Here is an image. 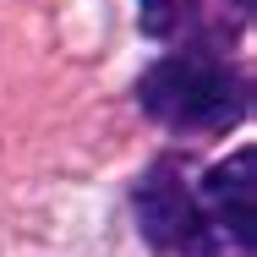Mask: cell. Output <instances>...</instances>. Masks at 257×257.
Listing matches in <instances>:
<instances>
[{"label":"cell","instance_id":"obj_1","mask_svg":"<svg viewBox=\"0 0 257 257\" xmlns=\"http://www.w3.org/2000/svg\"><path fill=\"white\" fill-rule=\"evenodd\" d=\"M257 154L235 148L219 164L181 154L143 170L132 208L154 257H252L257 246Z\"/></svg>","mask_w":257,"mask_h":257},{"label":"cell","instance_id":"obj_2","mask_svg":"<svg viewBox=\"0 0 257 257\" xmlns=\"http://www.w3.org/2000/svg\"><path fill=\"white\" fill-rule=\"evenodd\" d=\"M137 109L170 137L213 143L252 115V71L230 50H170L137 77Z\"/></svg>","mask_w":257,"mask_h":257},{"label":"cell","instance_id":"obj_3","mask_svg":"<svg viewBox=\"0 0 257 257\" xmlns=\"http://www.w3.org/2000/svg\"><path fill=\"white\" fill-rule=\"evenodd\" d=\"M137 28L175 50H230L252 28V0H137Z\"/></svg>","mask_w":257,"mask_h":257}]
</instances>
